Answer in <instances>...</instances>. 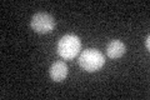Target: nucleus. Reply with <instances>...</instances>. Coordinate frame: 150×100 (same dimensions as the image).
I'll use <instances>...</instances> for the list:
<instances>
[{"instance_id": "obj_4", "label": "nucleus", "mask_w": 150, "mask_h": 100, "mask_svg": "<svg viewBox=\"0 0 150 100\" xmlns=\"http://www.w3.org/2000/svg\"><path fill=\"white\" fill-rule=\"evenodd\" d=\"M50 78L54 82H63V80L68 77V65L64 61H55V63L50 66Z\"/></svg>"}, {"instance_id": "obj_1", "label": "nucleus", "mask_w": 150, "mask_h": 100, "mask_svg": "<svg viewBox=\"0 0 150 100\" xmlns=\"http://www.w3.org/2000/svg\"><path fill=\"white\" fill-rule=\"evenodd\" d=\"M105 64V58L99 50L96 49H86L79 56V65L81 69L89 73L98 71Z\"/></svg>"}, {"instance_id": "obj_3", "label": "nucleus", "mask_w": 150, "mask_h": 100, "mask_svg": "<svg viewBox=\"0 0 150 100\" xmlns=\"http://www.w3.org/2000/svg\"><path fill=\"white\" fill-rule=\"evenodd\" d=\"M33 30L39 34H48L55 28V19L48 13H38L31 18Z\"/></svg>"}, {"instance_id": "obj_5", "label": "nucleus", "mask_w": 150, "mask_h": 100, "mask_svg": "<svg viewBox=\"0 0 150 100\" xmlns=\"http://www.w3.org/2000/svg\"><path fill=\"white\" fill-rule=\"evenodd\" d=\"M126 51V46L120 40H111L106 46V55L111 59H118L123 56Z\"/></svg>"}, {"instance_id": "obj_6", "label": "nucleus", "mask_w": 150, "mask_h": 100, "mask_svg": "<svg viewBox=\"0 0 150 100\" xmlns=\"http://www.w3.org/2000/svg\"><path fill=\"white\" fill-rule=\"evenodd\" d=\"M145 45H146V49L149 50V49H150V36H149V35L145 38Z\"/></svg>"}, {"instance_id": "obj_2", "label": "nucleus", "mask_w": 150, "mask_h": 100, "mask_svg": "<svg viewBox=\"0 0 150 100\" xmlns=\"http://www.w3.org/2000/svg\"><path fill=\"white\" fill-rule=\"evenodd\" d=\"M81 46V41L76 35L68 34L59 40L58 54L65 60H70L78 55Z\"/></svg>"}]
</instances>
